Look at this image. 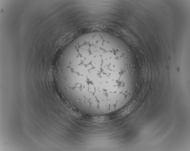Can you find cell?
Masks as SVG:
<instances>
[{
  "mask_svg": "<svg viewBox=\"0 0 190 151\" xmlns=\"http://www.w3.org/2000/svg\"><path fill=\"white\" fill-rule=\"evenodd\" d=\"M117 37L78 39L67 50L57 78L74 106L112 111L125 105L139 83L140 71L130 49Z\"/></svg>",
  "mask_w": 190,
  "mask_h": 151,
  "instance_id": "cell-1",
  "label": "cell"
}]
</instances>
